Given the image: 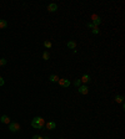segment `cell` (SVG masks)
Listing matches in <instances>:
<instances>
[{"instance_id":"cell-1","label":"cell","mask_w":125,"mask_h":139,"mask_svg":"<svg viewBox=\"0 0 125 139\" xmlns=\"http://www.w3.org/2000/svg\"><path fill=\"white\" fill-rule=\"evenodd\" d=\"M45 125V120L41 118V117H35L31 120V127L35 128V129H41Z\"/></svg>"},{"instance_id":"cell-2","label":"cell","mask_w":125,"mask_h":139,"mask_svg":"<svg viewBox=\"0 0 125 139\" xmlns=\"http://www.w3.org/2000/svg\"><path fill=\"white\" fill-rule=\"evenodd\" d=\"M9 129L10 132H18L20 130V124L19 123H16V122H10V124H9Z\"/></svg>"},{"instance_id":"cell-3","label":"cell","mask_w":125,"mask_h":139,"mask_svg":"<svg viewBox=\"0 0 125 139\" xmlns=\"http://www.w3.org/2000/svg\"><path fill=\"white\" fill-rule=\"evenodd\" d=\"M78 92H79V93H81V94H88V92H89V88H88V86L83 85V86L78 87Z\"/></svg>"},{"instance_id":"cell-4","label":"cell","mask_w":125,"mask_h":139,"mask_svg":"<svg viewBox=\"0 0 125 139\" xmlns=\"http://www.w3.org/2000/svg\"><path fill=\"white\" fill-rule=\"evenodd\" d=\"M59 85H60L61 87H69L70 86V81L66 80V78H61V80H59Z\"/></svg>"},{"instance_id":"cell-5","label":"cell","mask_w":125,"mask_h":139,"mask_svg":"<svg viewBox=\"0 0 125 139\" xmlns=\"http://www.w3.org/2000/svg\"><path fill=\"white\" fill-rule=\"evenodd\" d=\"M45 127H46V129H49V130L55 129V128H56V123H55V122H48V123L45 124Z\"/></svg>"},{"instance_id":"cell-6","label":"cell","mask_w":125,"mask_h":139,"mask_svg":"<svg viewBox=\"0 0 125 139\" xmlns=\"http://www.w3.org/2000/svg\"><path fill=\"white\" fill-rule=\"evenodd\" d=\"M48 10H49V11H50V13H54V11H56V10H58V5L56 4H49L48 5Z\"/></svg>"},{"instance_id":"cell-7","label":"cell","mask_w":125,"mask_h":139,"mask_svg":"<svg viewBox=\"0 0 125 139\" xmlns=\"http://www.w3.org/2000/svg\"><path fill=\"white\" fill-rule=\"evenodd\" d=\"M100 23H101V19L99 18V16L94 15V16H93V24H94V26H98Z\"/></svg>"},{"instance_id":"cell-8","label":"cell","mask_w":125,"mask_h":139,"mask_svg":"<svg viewBox=\"0 0 125 139\" xmlns=\"http://www.w3.org/2000/svg\"><path fill=\"white\" fill-rule=\"evenodd\" d=\"M0 120H1V123H4V124H10V118L8 115H1Z\"/></svg>"},{"instance_id":"cell-9","label":"cell","mask_w":125,"mask_h":139,"mask_svg":"<svg viewBox=\"0 0 125 139\" xmlns=\"http://www.w3.org/2000/svg\"><path fill=\"white\" fill-rule=\"evenodd\" d=\"M80 81H81V82H84V83H89V82L91 81V78H90V76H89V75H86V73H85L83 77H81V80H80Z\"/></svg>"},{"instance_id":"cell-10","label":"cell","mask_w":125,"mask_h":139,"mask_svg":"<svg viewBox=\"0 0 125 139\" xmlns=\"http://www.w3.org/2000/svg\"><path fill=\"white\" fill-rule=\"evenodd\" d=\"M49 80H50V82H58L60 78L58 77V75H50V77H49Z\"/></svg>"},{"instance_id":"cell-11","label":"cell","mask_w":125,"mask_h":139,"mask_svg":"<svg viewBox=\"0 0 125 139\" xmlns=\"http://www.w3.org/2000/svg\"><path fill=\"white\" fill-rule=\"evenodd\" d=\"M8 27V21L6 20H0V29H5Z\"/></svg>"},{"instance_id":"cell-12","label":"cell","mask_w":125,"mask_h":139,"mask_svg":"<svg viewBox=\"0 0 125 139\" xmlns=\"http://www.w3.org/2000/svg\"><path fill=\"white\" fill-rule=\"evenodd\" d=\"M68 47L71 48V50H74L75 47H76V42H75V41H69L68 42Z\"/></svg>"},{"instance_id":"cell-13","label":"cell","mask_w":125,"mask_h":139,"mask_svg":"<svg viewBox=\"0 0 125 139\" xmlns=\"http://www.w3.org/2000/svg\"><path fill=\"white\" fill-rule=\"evenodd\" d=\"M123 99H124L123 96H116V97H115V101H116L118 103H123Z\"/></svg>"},{"instance_id":"cell-14","label":"cell","mask_w":125,"mask_h":139,"mask_svg":"<svg viewBox=\"0 0 125 139\" xmlns=\"http://www.w3.org/2000/svg\"><path fill=\"white\" fill-rule=\"evenodd\" d=\"M43 58H44V60H49V58H50V55H49L48 51H45L44 53H43Z\"/></svg>"},{"instance_id":"cell-15","label":"cell","mask_w":125,"mask_h":139,"mask_svg":"<svg viewBox=\"0 0 125 139\" xmlns=\"http://www.w3.org/2000/svg\"><path fill=\"white\" fill-rule=\"evenodd\" d=\"M74 86H75V87H80V86H81V81H80V80H75V81H74Z\"/></svg>"},{"instance_id":"cell-16","label":"cell","mask_w":125,"mask_h":139,"mask_svg":"<svg viewBox=\"0 0 125 139\" xmlns=\"http://www.w3.org/2000/svg\"><path fill=\"white\" fill-rule=\"evenodd\" d=\"M91 32H93V34H99V27H98V26H94V29L93 30H91Z\"/></svg>"},{"instance_id":"cell-17","label":"cell","mask_w":125,"mask_h":139,"mask_svg":"<svg viewBox=\"0 0 125 139\" xmlns=\"http://www.w3.org/2000/svg\"><path fill=\"white\" fill-rule=\"evenodd\" d=\"M44 46H45L46 48H50V47H51V42H50V41H45V42H44Z\"/></svg>"},{"instance_id":"cell-18","label":"cell","mask_w":125,"mask_h":139,"mask_svg":"<svg viewBox=\"0 0 125 139\" xmlns=\"http://www.w3.org/2000/svg\"><path fill=\"white\" fill-rule=\"evenodd\" d=\"M6 65V60L5 58H0V66H5Z\"/></svg>"},{"instance_id":"cell-19","label":"cell","mask_w":125,"mask_h":139,"mask_svg":"<svg viewBox=\"0 0 125 139\" xmlns=\"http://www.w3.org/2000/svg\"><path fill=\"white\" fill-rule=\"evenodd\" d=\"M86 26H88L89 29H91V30L94 29V24H93V23H88V24H86Z\"/></svg>"},{"instance_id":"cell-20","label":"cell","mask_w":125,"mask_h":139,"mask_svg":"<svg viewBox=\"0 0 125 139\" xmlns=\"http://www.w3.org/2000/svg\"><path fill=\"white\" fill-rule=\"evenodd\" d=\"M4 83H5V81H4V78L1 76H0V86H4Z\"/></svg>"},{"instance_id":"cell-21","label":"cell","mask_w":125,"mask_h":139,"mask_svg":"<svg viewBox=\"0 0 125 139\" xmlns=\"http://www.w3.org/2000/svg\"><path fill=\"white\" fill-rule=\"evenodd\" d=\"M33 139H44V138H43L41 135H34V137H33Z\"/></svg>"},{"instance_id":"cell-22","label":"cell","mask_w":125,"mask_h":139,"mask_svg":"<svg viewBox=\"0 0 125 139\" xmlns=\"http://www.w3.org/2000/svg\"><path fill=\"white\" fill-rule=\"evenodd\" d=\"M44 139H50V138H49V137H45V138H44Z\"/></svg>"}]
</instances>
